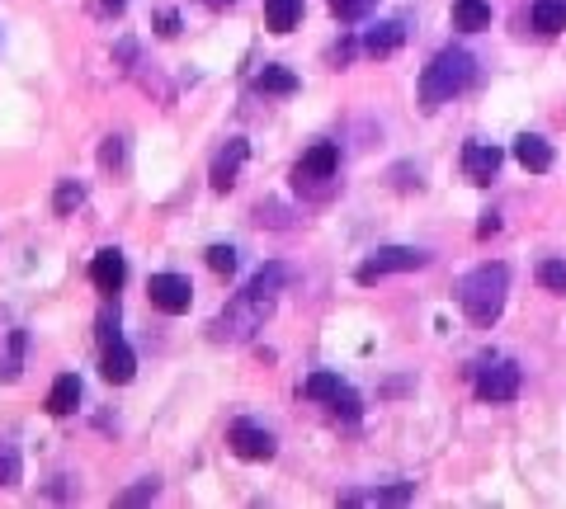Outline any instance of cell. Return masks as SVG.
<instances>
[{
  "mask_svg": "<svg viewBox=\"0 0 566 509\" xmlns=\"http://www.w3.org/2000/svg\"><path fill=\"white\" fill-rule=\"evenodd\" d=\"M505 293H510V269L505 264H477L463 283H458V302L472 326H496L505 312Z\"/></svg>",
  "mask_w": 566,
  "mask_h": 509,
  "instance_id": "1",
  "label": "cell"
},
{
  "mask_svg": "<svg viewBox=\"0 0 566 509\" xmlns=\"http://www.w3.org/2000/svg\"><path fill=\"white\" fill-rule=\"evenodd\" d=\"M472 76H477L472 52L444 48L430 66H425V71H420V109H425V114H434L439 104H449L453 95H463L467 85H472Z\"/></svg>",
  "mask_w": 566,
  "mask_h": 509,
  "instance_id": "2",
  "label": "cell"
},
{
  "mask_svg": "<svg viewBox=\"0 0 566 509\" xmlns=\"http://www.w3.org/2000/svg\"><path fill=\"white\" fill-rule=\"evenodd\" d=\"M269 312H274V297L265 293H236L227 302V312L213 321V335L217 340H255V330H265Z\"/></svg>",
  "mask_w": 566,
  "mask_h": 509,
  "instance_id": "3",
  "label": "cell"
},
{
  "mask_svg": "<svg viewBox=\"0 0 566 509\" xmlns=\"http://www.w3.org/2000/svg\"><path fill=\"white\" fill-rule=\"evenodd\" d=\"M425 264H430V255L416 246H383L359 264V283H378L387 274H406V269H425Z\"/></svg>",
  "mask_w": 566,
  "mask_h": 509,
  "instance_id": "4",
  "label": "cell"
},
{
  "mask_svg": "<svg viewBox=\"0 0 566 509\" xmlns=\"http://www.w3.org/2000/svg\"><path fill=\"white\" fill-rule=\"evenodd\" d=\"M147 297H151V307H156V312L184 316V312H189V302H194V283L184 279V274H151Z\"/></svg>",
  "mask_w": 566,
  "mask_h": 509,
  "instance_id": "5",
  "label": "cell"
},
{
  "mask_svg": "<svg viewBox=\"0 0 566 509\" xmlns=\"http://www.w3.org/2000/svg\"><path fill=\"white\" fill-rule=\"evenodd\" d=\"M477 396L482 401H515L519 396V368L510 359H496V363H482L477 368Z\"/></svg>",
  "mask_w": 566,
  "mask_h": 509,
  "instance_id": "6",
  "label": "cell"
},
{
  "mask_svg": "<svg viewBox=\"0 0 566 509\" xmlns=\"http://www.w3.org/2000/svg\"><path fill=\"white\" fill-rule=\"evenodd\" d=\"M227 444H232L236 458H246V462H269V458H274V448H279L269 429L250 425V420H236L232 434H227Z\"/></svg>",
  "mask_w": 566,
  "mask_h": 509,
  "instance_id": "7",
  "label": "cell"
},
{
  "mask_svg": "<svg viewBox=\"0 0 566 509\" xmlns=\"http://www.w3.org/2000/svg\"><path fill=\"white\" fill-rule=\"evenodd\" d=\"M335 170H340V147L335 142H317V147L307 151L298 161V170H293V180H298V189L307 184H326V180H335Z\"/></svg>",
  "mask_w": 566,
  "mask_h": 509,
  "instance_id": "8",
  "label": "cell"
},
{
  "mask_svg": "<svg viewBox=\"0 0 566 509\" xmlns=\"http://www.w3.org/2000/svg\"><path fill=\"white\" fill-rule=\"evenodd\" d=\"M500 147H491V142H467L463 147V175L472 184H491L496 180V170H500Z\"/></svg>",
  "mask_w": 566,
  "mask_h": 509,
  "instance_id": "9",
  "label": "cell"
},
{
  "mask_svg": "<svg viewBox=\"0 0 566 509\" xmlns=\"http://www.w3.org/2000/svg\"><path fill=\"white\" fill-rule=\"evenodd\" d=\"M100 373H104V382H114V387H123V382H133L137 359H133V349L123 345V335H114V340H104Z\"/></svg>",
  "mask_w": 566,
  "mask_h": 509,
  "instance_id": "10",
  "label": "cell"
},
{
  "mask_svg": "<svg viewBox=\"0 0 566 509\" xmlns=\"http://www.w3.org/2000/svg\"><path fill=\"white\" fill-rule=\"evenodd\" d=\"M123 279H128V260H123L118 250H100V255L90 260V283H95L104 297H114L118 288H123Z\"/></svg>",
  "mask_w": 566,
  "mask_h": 509,
  "instance_id": "11",
  "label": "cell"
},
{
  "mask_svg": "<svg viewBox=\"0 0 566 509\" xmlns=\"http://www.w3.org/2000/svg\"><path fill=\"white\" fill-rule=\"evenodd\" d=\"M246 156H250V147H246V142H241V137H232L227 147L217 151L213 175H208V180H213V189H217V194H227V189H232V184H236V175H241V165H246Z\"/></svg>",
  "mask_w": 566,
  "mask_h": 509,
  "instance_id": "12",
  "label": "cell"
},
{
  "mask_svg": "<svg viewBox=\"0 0 566 509\" xmlns=\"http://www.w3.org/2000/svg\"><path fill=\"white\" fill-rule=\"evenodd\" d=\"M401 43H406V24H401V19L373 24V29L364 33V52H368V57H392Z\"/></svg>",
  "mask_w": 566,
  "mask_h": 509,
  "instance_id": "13",
  "label": "cell"
},
{
  "mask_svg": "<svg viewBox=\"0 0 566 509\" xmlns=\"http://www.w3.org/2000/svg\"><path fill=\"white\" fill-rule=\"evenodd\" d=\"M515 161L524 165V170H533V175H543V170H552V147L543 137L524 132V137H515Z\"/></svg>",
  "mask_w": 566,
  "mask_h": 509,
  "instance_id": "14",
  "label": "cell"
},
{
  "mask_svg": "<svg viewBox=\"0 0 566 509\" xmlns=\"http://www.w3.org/2000/svg\"><path fill=\"white\" fill-rule=\"evenodd\" d=\"M81 406V378L76 373H62V378L52 382V392H48V411L52 415H71Z\"/></svg>",
  "mask_w": 566,
  "mask_h": 509,
  "instance_id": "15",
  "label": "cell"
},
{
  "mask_svg": "<svg viewBox=\"0 0 566 509\" xmlns=\"http://www.w3.org/2000/svg\"><path fill=\"white\" fill-rule=\"evenodd\" d=\"M302 19V0H265V24L269 33H293Z\"/></svg>",
  "mask_w": 566,
  "mask_h": 509,
  "instance_id": "16",
  "label": "cell"
},
{
  "mask_svg": "<svg viewBox=\"0 0 566 509\" xmlns=\"http://www.w3.org/2000/svg\"><path fill=\"white\" fill-rule=\"evenodd\" d=\"M533 29L538 33H562L566 29V0H533Z\"/></svg>",
  "mask_w": 566,
  "mask_h": 509,
  "instance_id": "17",
  "label": "cell"
},
{
  "mask_svg": "<svg viewBox=\"0 0 566 509\" xmlns=\"http://www.w3.org/2000/svg\"><path fill=\"white\" fill-rule=\"evenodd\" d=\"M453 24L467 33H477L491 24V5L486 0H453Z\"/></svg>",
  "mask_w": 566,
  "mask_h": 509,
  "instance_id": "18",
  "label": "cell"
},
{
  "mask_svg": "<svg viewBox=\"0 0 566 509\" xmlns=\"http://www.w3.org/2000/svg\"><path fill=\"white\" fill-rule=\"evenodd\" d=\"M255 85L265 90V95H298V76L288 71V66H279V62H269L260 76H255Z\"/></svg>",
  "mask_w": 566,
  "mask_h": 509,
  "instance_id": "19",
  "label": "cell"
},
{
  "mask_svg": "<svg viewBox=\"0 0 566 509\" xmlns=\"http://www.w3.org/2000/svg\"><path fill=\"white\" fill-rule=\"evenodd\" d=\"M340 392H345V382L335 378V373H312V378L302 382V396H307V401H335Z\"/></svg>",
  "mask_w": 566,
  "mask_h": 509,
  "instance_id": "20",
  "label": "cell"
},
{
  "mask_svg": "<svg viewBox=\"0 0 566 509\" xmlns=\"http://www.w3.org/2000/svg\"><path fill=\"white\" fill-rule=\"evenodd\" d=\"M293 279V274H288V264H265V269H260V274H255V279L246 283L250 293H265V297H274L283 288V283Z\"/></svg>",
  "mask_w": 566,
  "mask_h": 509,
  "instance_id": "21",
  "label": "cell"
},
{
  "mask_svg": "<svg viewBox=\"0 0 566 509\" xmlns=\"http://www.w3.org/2000/svg\"><path fill=\"white\" fill-rule=\"evenodd\" d=\"M411 495H416V486L401 481V486H387V491H373V495H345V505H359V500H368V505H406Z\"/></svg>",
  "mask_w": 566,
  "mask_h": 509,
  "instance_id": "22",
  "label": "cell"
},
{
  "mask_svg": "<svg viewBox=\"0 0 566 509\" xmlns=\"http://www.w3.org/2000/svg\"><path fill=\"white\" fill-rule=\"evenodd\" d=\"M85 203V189L76 180H62L57 184V198H52V208H57V217H71L76 208Z\"/></svg>",
  "mask_w": 566,
  "mask_h": 509,
  "instance_id": "23",
  "label": "cell"
},
{
  "mask_svg": "<svg viewBox=\"0 0 566 509\" xmlns=\"http://www.w3.org/2000/svg\"><path fill=\"white\" fill-rule=\"evenodd\" d=\"M373 5H378V0H331V15L340 19V24H354V19H364Z\"/></svg>",
  "mask_w": 566,
  "mask_h": 509,
  "instance_id": "24",
  "label": "cell"
},
{
  "mask_svg": "<svg viewBox=\"0 0 566 509\" xmlns=\"http://www.w3.org/2000/svg\"><path fill=\"white\" fill-rule=\"evenodd\" d=\"M538 283H543L548 293H566V264L562 260H543L538 264Z\"/></svg>",
  "mask_w": 566,
  "mask_h": 509,
  "instance_id": "25",
  "label": "cell"
},
{
  "mask_svg": "<svg viewBox=\"0 0 566 509\" xmlns=\"http://www.w3.org/2000/svg\"><path fill=\"white\" fill-rule=\"evenodd\" d=\"M208 269H213V274H236V250L232 246H208Z\"/></svg>",
  "mask_w": 566,
  "mask_h": 509,
  "instance_id": "26",
  "label": "cell"
},
{
  "mask_svg": "<svg viewBox=\"0 0 566 509\" xmlns=\"http://www.w3.org/2000/svg\"><path fill=\"white\" fill-rule=\"evenodd\" d=\"M19 481V453L15 444H0V486H15Z\"/></svg>",
  "mask_w": 566,
  "mask_h": 509,
  "instance_id": "27",
  "label": "cell"
},
{
  "mask_svg": "<svg viewBox=\"0 0 566 509\" xmlns=\"http://www.w3.org/2000/svg\"><path fill=\"white\" fill-rule=\"evenodd\" d=\"M151 495H156V481H137V486H128V491L118 495V505H142Z\"/></svg>",
  "mask_w": 566,
  "mask_h": 509,
  "instance_id": "28",
  "label": "cell"
},
{
  "mask_svg": "<svg viewBox=\"0 0 566 509\" xmlns=\"http://www.w3.org/2000/svg\"><path fill=\"white\" fill-rule=\"evenodd\" d=\"M331 411H335V415H345V420H359V396H354L350 387H345V392H340V396L331 401Z\"/></svg>",
  "mask_w": 566,
  "mask_h": 509,
  "instance_id": "29",
  "label": "cell"
},
{
  "mask_svg": "<svg viewBox=\"0 0 566 509\" xmlns=\"http://www.w3.org/2000/svg\"><path fill=\"white\" fill-rule=\"evenodd\" d=\"M156 33H161V38H175V33H180V15H175V10H156Z\"/></svg>",
  "mask_w": 566,
  "mask_h": 509,
  "instance_id": "30",
  "label": "cell"
},
{
  "mask_svg": "<svg viewBox=\"0 0 566 509\" xmlns=\"http://www.w3.org/2000/svg\"><path fill=\"white\" fill-rule=\"evenodd\" d=\"M104 165H109V170H118V165H123V137H109V142H104V156H100Z\"/></svg>",
  "mask_w": 566,
  "mask_h": 509,
  "instance_id": "31",
  "label": "cell"
},
{
  "mask_svg": "<svg viewBox=\"0 0 566 509\" xmlns=\"http://www.w3.org/2000/svg\"><path fill=\"white\" fill-rule=\"evenodd\" d=\"M350 57H354V38H340V48L331 52V62H335V66H345Z\"/></svg>",
  "mask_w": 566,
  "mask_h": 509,
  "instance_id": "32",
  "label": "cell"
},
{
  "mask_svg": "<svg viewBox=\"0 0 566 509\" xmlns=\"http://www.w3.org/2000/svg\"><path fill=\"white\" fill-rule=\"evenodd\" d=\"M491 231H500V217L496 213H486V222L477 227V236H491Z\"/></svg>",
  "mask_w": 566,
  "mask_h": 509,
  "instance_id": "33",
  "label": "cell"
},
{
  "mask_svg": "<svg viewBox=\"0 0 566 509\" xmlns=\"http://www.w3.org/2000/svg\"><path fill=\"white\" fill-rule=\"evenodd\" d=\"M208 5H213V10H227V5H232V0H208Z\"/></svg>",
  "mask_w": 566,
  "mask_h": 509,
  "instance_id": "34",
  "label": "cell"
}]
</instances>
